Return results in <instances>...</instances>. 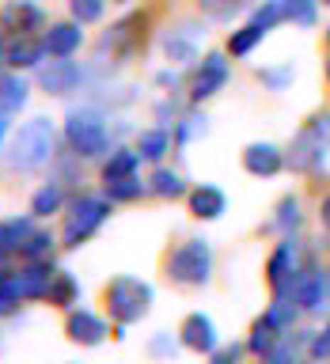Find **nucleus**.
Segmentation results:
<instances>
[{"label":"nucleus","mask_w":330,"mask_h":364,"mask_svg":"<svg viewBox=\"0 0 330 364\" xmlns=\"http://www.w3.org/2000/svg\"><path fill=\"white\" fill-rule=\"evenodd\" d=\"M312 357H315V360H330V323L312 338Z\"/></svg>","instance_id":"36"},{"label":"nucleus","mask_w":330,"mask_h":364,"mask_svg":"<svg viewBox=\"0 0 330 364\" xmlns=\"http://www.w3.org/2000/svg\"><path fill=\"white\" fill-rule=\"evenodd\" d=\"M102 8H107V0H68V11H73L76 23H95V19H102Z\"/></svg>","instance_id":"33"},{"label":"nucleus","mask_w":330,"mask_h":364,"mask_svg":"<svg viewBox=\"0 0 330 364\" xmlns=\"http://www.w3.org/2000/svg\"><path fill=\"white\" fill-rule=\"evenodd\" d=\"M50 250H53V235H50V232H31L27 239H23L19 255L31 262V258H46Z\"/></svg>","instance_id":"32"},{"label":"nucleus","mask_w":330,"mask_h":364,"mask_svg":"<svg viewBox=\"0 0 330 364\" xmlns=\"http://www.w3.org/2000/svg\"><path fill=\"white\" fill-rule=\"evenodd\" d=\"M243 167H247L255 178H273V175H277V171L284 167V156H281V148H277V144L258 141V144H247Z\"/></svg>","instance_id":"11"},{"label":"nucleus","mask_w":330,"mask_h":364,"mask_svg":"<svg viewBox=\"0 0 330 364\" xmlns=\"http://www.w3.org/2000/svg\"><path fill=\"white\" fill-rule=\"evenodd\" d=\"M65 141L68 148L80 156V159H95L110 148V129H107V118L91 107H80V110H68L65 118Z\"/></svg>","instance_id":"2"},{"label":"nucleus","mask_w":330,"mask_h":364,"mask_svg":"<svg viewBox=\"0 0 330 364\" xmlns=\"http://www.w3.org/2000/svg\"><path fill=\"white\" fill-rule=\"evenodd\" d=\"M34 232L27 216H8V220H0V258H8V255H19V247H23V239H27Z\"/></svg>","instance_id":"19"},{"label":"nucleus","mask_w":330,"mask_h":364,"mask_svg":"<svg viewBox=\"0 0 330 364\" xmlns=\"http://www.w3.org/2000/svg\"><path fill=\"white\" fill-rule=\"evenodd\" d=\"M23 300V292H19V281H16V273H8V269H0V315H11L16 311V304Z\"/></svg>","instance_id":"31"},{"label":"nucleus","mask_w":330,"mask_h":364,"mask_svg":"<svg viewBox=\"0 0 330 364\" xmlns=\"http://www.w3.org/2000/svg\"><path fill=\"white\" fill-rule=\"evenodd\" d=\"M250 23L270 34L273 27H277V23H284V0H262V8L255 11V16H250Z\"/></svg>","instance_id":"29"},{"label":"nucleus","mask_w":330,"mask_h":364,"mask_svg":"<svg viewBox=\"0 0 330 364\" xmlns=\"http://www.w3.org/2000/svg\"><path fill=\"white\" fill-rule=\"evenodd\" d=\"M137 164H141V152H129V148H114L110 159L102 164V182H114V178L137 175Z\"/></svg>","instance_id":"21"},{"label":"nucleus","mask_w":330,"mask_h":364,"mask_svg":"<svg viewBox=\"0 0 330 364\" xmlns=\"http://www.w3.org/2000/svg\"><path fill=\"white\" fill-rule=\"evenodd\" d=\"M326 42H330V31H326Z\"/></svg>","instance_id":"47"},{"label":"nucleus","mask_w":330,"mask_h":364,"mask_svg":"<svg viewBox=\"0 0 330 364\" xmlns=\"http://www.w3.org/2000/svg\"><path fill=\"white\" fill-rule=\"evenodd\" d=\"M152 190L159 193V198H182V193H186V182H182L179 171L156 167V175H152Z\"/></svg>","instance_id":"27"},{"label":"nucleus","mask_w":330,"mask_h":364,"mask_svg":"<svg viewBox=\"0 0 330 364\" xmlns=\"http://www.w3.org/2000/svg\"><path fill=\"white\" fill-rule=\"evenodd\" d=\"M152 353H175V341L167 334H159V338H152Z\"/></svg>","instance_id":"39"},{"label":"nucleus","mask_w":330,"mask_h":364,"mask_svg":"<svg viewBox=\"0 0 330 364\" xmlns=\"http://www.w3.org/2000/svg\"><path fill=\"white\" fill-rule=\"evenodd\" d=\"M266 277H270V284H273L277 292H284V289L296 281V243H292V239H284V243L270 255Z\"/></svg>","instance_id":"13"},{"label":"nucleus","mask_w":330,"mask_h":364,"mask_svg":"<svg viewBox=\"0 0 330 364\" xmlns=\"http://www.w3.org/2000/svg\"><path fill=\"white\" fill-rule=\"evenodd\" d=\"M167 148H171L167 129H144L137 136V152H141V159H152V164H159L167 156Z\"/></svg>","instance_id":"23"},{"label":"nucleus","mask_w":330,"mask_h":364,"mask_svg":"<svg viewBox=\"0 0 330 364\" xmlns=\"http://www.w3.org/2000/svg\"><path fill=\"white\" fill-rule=\"evenodd\" d=\"M190 209L198 220H220L224 209H228V198L220 186H198L190 193Z\"/></svg>","instance_id":"18"},{"label":"nucleus","mask_w":330,"mask_h":364,"mask_svg":"<svg viewBox=\"0 0 330 364\" xmlns=\"http://www.w3.org/2000/svg\"><path fill=\"white\" fill-rule=\"evenodd\" d=\"M224 84H228V57L224 53H205L198 73H193V80H190V99L205 102V99H213Z\"/></svg>","instance_id":"7"},{"label":"nucleus","mask_w":330,"mask_h":364,"mask_svg":"<svg viewBox=\"0 0 330 364\" xmlns=\"http://www.w3.org/2000/svg\"><path fill=\"white\" fill-rule=\"evenodd\" d=\"M266 38V31L262 27H255V23H247V27H239V31H232V38H228V50H232V57H247L255 46Z\"/></svg>","instance_id":"26"},{"label":"nucleus","mask_w":330,"mask_h":364,"mask_svg":"<svg viewBox=\"0 0 330 364\" xmlns=\"http://www.w3.org/2000/svg\"><path fill=\"white\" fill-rule=\"evenodd\" d=\"M84 23H53L50 31L42 34V42H46V53L50 57H73L80 50V42H84Z\"/></svg>","instance_id":"14"},{"label":"nucleus","mask_w":330,"mask_h":364,"mask_svg":"<svg viewBox=\"0 0 330 364\" xmlns=\"http://www.w3.org/2000/svg\"><path fill=\"white\" fill-rule=\"evenodd\" d=\"M326 152H330V118L319 114V118H312L296 133L289 164H292V171H319L326 164Z\"/></svg>","instance_id":"3"},{"label":"nucleus","mask_w":330,"mask_h":364,"mask_svg":"<svg viewBox=\"0 0 330 364\" xmlns=\"http://www.w3.org/2000/svg\"><path fill=\"white\" fill-rule=\"evenodd\" d=\"M118 4H129V0H118Z\"/></svg>","instance_id":"46"},{"label":"nucleus","mask_w":330,"mask_h":364,"mask_svg":"<svg viewBox=\"0 0 330 364\" xmlns=\"http://www.w3.org/2000/svg\"><path fill=\"white\" fill-rule=\"evenodd\" d=\"M53 266L46 258H31L27 266L19 269V292H23V300H42L46 292H50V281H53Z\"/></svg>","instance_id":"12"},{"label":"nucleus","mask_w":330,"mask_h":364,"mask_svg":"<svg viewBox=\"0 0 330 364\" xmlns=\"http://www.w3.org/2000/svg\"><path fill=\"white\" fill-rule=\"evenodd\" d=\"M38 84L50 95H68V91L80 87V65L68 61V57H53L50 65H38Z\"/></svg>","instance_id":"8"},{"label":"nucleus","mask_w":330,"mask_h":364,"mask_svg":"<svg viewBox=\"0 0 330 364\" xmlns=\"http://www.w3.org/2000/svg\"><path fill=\"white\" fill-rule=\"evenodd\" d=\"M27 107V80L23 76H0V114H19Z\"/></svg>","instance_id":"20"},{"label":"nucleus","mask_w":330,"mask_h":364,"mask_svg":"<svg viewBox=\"0 0 330 364\" xmlns=\"http://www.w3.org/2000/svg\"><path fill=\"white\" fill-rule=\"evenodd\" d=\"M0 27L11 31V34H34L46 27V11L31 0H8L0 8Z\"/></svg>","instance_id":"9"},{"label":"nucleus","mask_w":330,"mask_h":364,"mask_svg":"<svg viewBox=\"0 0 330 364\" xmlns=\"http://www.w3.org/2000/svg\"><path fill=\"white\" fill-rule=\"evenodd\" d=\"M326 76H330V61H326Z\"/></svg>","instance_id":"45"},{"label":"nucleus","mask_w":330,"mask_h":364,"mask_svg":"<svg viewBox=\"0 0 330 364\" xmlns=\"http://www.w3.org/2000/svg\"><path fill=\"white\" fill-rule=\"evenodd\" d=\"M277 334H281V330L273 326L266 315H262L258 323H255V330H250V341H247V349H250V353H258V357H266V353H273V349H277Z\"/></svg>","instance_id":"24"},{"label":"nucleus","mask_w":330,"mask_h":364,"mask_svg":"<svg viewBox=\"0 0 330 364\" xmlns=\"http://www.w3.org/2000/svg\"><path fill=\"white\" fill-rule=\"evenodd\" d=\"M141 193H144V182L137 178V175H125V178L107 182V198L110 201H137Z\"/></svg>","instance_id":"28"},{"label":"nucleus","mask_w":330,"mask_h":364,"mask_svg":"<svg viewBox=\"0 0 330 364\" xmlns=\"http://www.w3.org/2000/svg\"><path fill=\"white\" fill-rule=\"evenodd\" d=\"M273 224H277L281 232H289V228L300 224V201H296V198H281L277 216H273Z\"/></svg>","instance_id":"34"},{"label":"nucleus","mask_w":330,"mask_h":364,"mask_svg":"<svg viewBox=\"0 0 330 364\" xmlns=\"http://www.w3.org/2000/svg\"><path fill=\"white\" fill-rule=\"evenodd\" d=\"M319 216H323V228L330 232V198H323V205H319Z\"/></svg>","instance_id":"42"},{"label":"nucleus","mask_w":330,"mask_h":364,"mask_svg":"<svg viewBox=\"0 0 330 364\" xmlns=\"http://www.w3.org/2000/svg\"><path fill=\"white\" fill-rule=\"evenodd\" d=\"M235 357H239V349H224V353H216L213 364H235Z\"/></svg>","instance_id":"41"},{"label":"nucleus","mask_w":330,"mask_h":364,"mask_svg":"<svg viewBox=\"0 0 330 364\" xmlns=\"http://www.w3.org/2000/svg\"><path fill=\"white\" fill-rule=\"evenodd\" d=\"M205 133V118H182V125H179V141H190L193 133Z\"/></svg>","instance_id":"38"},{"label":"nucleus","mask_w":330,"mask_h":364,"mask_svg":"<svg viewBox=\"0 0 330 364\" xmlns=\"http://www.w3.org/2000/svg\"><path fill=\"white\" fill-rule=\"evenodd\" d=\"M315 8L319 0H284V19H292L296 27H315Z\"/></svg>","instance_id":"30"},{"label":"nucleus","mask_w":330,"mask_h":364,"mask_svg":"<svg viewBox=\"0 0 330 364\" xmlns=\"http://www.w3.org/2000/svg\"><path fill=\"white\" fill-rule=\"evenodd\" d=\"M68 338L80 341V346H99V341L107 338V323H102L95 311L80 307V311L68 315Z\"/></svg>","instance_id":"16"},{"label":"nucleus","mask_w":330,"mask_h":364,"mask_svg":"<svg viewBox=\"0 0 330 364\" xmlns=\"http://www.w3.org/2000/svg\"><path fill=\"white\" fill-rule=\"evenodd\" d=\"M323 4H330V0H323Z\"/></svg>","instance_id":"48"},{"label":"nucleus","mask_w":330,"mask_h":364,"mask_svg":"<svg viewBox=\"0 0 330 364\" xmlns=\"http://www.w3.org/2000/svg\"><path fill=\"white\" fill-rule=\"evenodd\" d=\"M4 129H8V122H4V114H0V141H4Z\"/></svg>","instance_id":"43"},{"label":"nucleus","mask_w":330,"mask_h":364,"mask_svg":"<svg viewBox=\"0 0 330 364\" xmlns=\"http://www.w3.org/2000/svg\"><path fill=\"white\" fill-rule=\"evenodd\" d=\"M262 80H266L273 91H281V87L292 80V68H289V65H284V68H270V73H262Z\"/></svg>","instance_id":"37"},{"label":"nucleus","mask_w":330,"mask_h":364,"mask_svg":"<svg viewBox=\"0 0 330 364\" xmlns=\"http://www.w3.org/2000/svg\"><path fill=\"white\" fill-rule=\"evenodd\" d=\"M164 53L179 65L198 61V27H193V23H182V27H175L171 34H164Z\"/></svg>","instance_id":"15"},{"label":"nucleus","mask_w":330,"mask_h":364,"mask_svg":"<svg viewBox=\"0 0 330 364\" xmlns=\"http://www.w3.org/2000/svg\"><path fill=\"white\" fill-rule=\"evenodd\" d=\"M201 8L216 19H228L232 11H239V0H201Z\"/></svg>","instance_id":"35"},{"label":"nucleus","mask_w":330,"mask_h":364,"mask_svg":"<svg viewBox=\"0 0 330 364\" xmlns=\"http://www.w3.org/2000/svg\"><path fill=\"white\" fill-rule=\"evenodd\" d=\"M266 364H292V357L284 349H273V353H266Z\"/></svg>","instance_id":"40"},{"label":"nucleus","mask_w":330,"mask_h":364,"mask_svg":"<svg viewBox=\"0 0 330 364\" xmlns=\"http://www.w3.org/2000/svg\"><path fill=\"white\" fill-rule=\"evenodd\" d=\"M4 57H8L11 68H38L42 57H46V42L42 38H31V34H11Z\"/></svg>","instance_id":"17"},{"label":"nucleus","mask_w":330,"mask_h":364,"mask_svg":"<svg viewBox=\"0 0 330 364\" xmlns=\"http://www.w3.org/2000/svg\"><path fill=\"white\" fill-rule=\"evenodd\" d=\"M179 338H182V346L193 349V353H213L216 349V323L205 311H190L182 318Z\"/></svg>","instance_id":"10"},{"label":"nucleus","mask_w":330,"mask_h":364,"mask_svg":"<svg viewBox=\"0 0 330 364\" xmlns=\"http://www.w3.org/2000/svg\"><path fill=\"white\" fill-rule=\"evenodd\" d=\"M110 216V201L107 198H76L73 205H68V213H65V247H80V243H87L91 235L102 228V220Z\"/></svg>","instance_id":"4"},{"label":"nucleus","mask_w":330,"mask_h":364,"mask_svg":"<svg viewBox=\"0 0 330 364\" xmlns=\"http://www.w3.org/2000/svg\"><path fill=\"white\" fill-rule=\"evenodd\" d=\"M167 273H171V281H179V284H205L209 273H213L209 243H205V239H186V243L171 255Z\"/></svg>","instance_id":"6"},{"label":"nucleus","mask_w":330,"mask_h":364,"mask_svg":"<svg viewBox=\"0 0 330 364\" xmlns=\"http://www.w3.org/2000/svg\"><path fill=\"white\" fill-rule=\"evenodd\" d=\"M65 205V190H61V182H46V186L31 198V213L34 216H50L57 213Z\"/></svg>","instance_id":"25"},{"label":"nucleus","mask_w":330,"mask_h":364,"mask_svg":"<svg viewBox=\"0 0 330 364\" xmlns=\"http://www.w3.org/2000/svg\"><path fill=\"white\" fill-rule=\"evenodd\" d=\"M53 122L50 118H31L19 125V133L11 136V152H8V164L16 171H42L46 164L53 159Z\"/></svg>","instance_id":"1"},{"label":"nucleus","mask_w":330,"mask_h":364,"mask_svg":"<svg viewBox=\"0 0 330 364\" xmlns=\"http://www.w3.org/2000/svg\"><path fill=\"white\" fill-rule=\"evenodd\" d=\"M46 300L57 304V307H73L80 300V284L73 273H65V269H57L53 273V281H50V292H46Z\"/></svg>","instance_id":"22"},{"label":"nucleus","mask_w":330,"mask_h":364,"mask_svg":"<svg viewBox=\"0 0 330 364\" xmlns=\"http://www.w3.org/2000/svg\"><path fill=\"white\" fill-rule=\"evenodd\" d=\"M8 50H4V46H0V65H8V57H4Z\"/></svg>","instance_id":"44"},{"label":"nucleus","mask_w":330,"mask_h":364,"mask_svg":"<svg viewBox=\"0 0 330 364\" xmlns=\"http://www.w3.org/2000/svg\"><path fill=\"white\" fill-rule=\"evenodd\" d=\"M148 304H152V289H148L144 281L118 277V281L107 284V307H110V315L118 318V326L137 323V318L148 311Z\"/></svg>","instance_id":"5"}]
</instances>
